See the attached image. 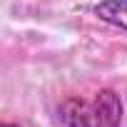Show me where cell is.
Masks as SVG:
<instances>
[{
    "instance_id": "6da1fadb",
    "label": "cell",
    "mask_w": 127,
    "mask_h": 127,
    "mask_svg": "<svg viewBox=\"0 0 127 127\" xmlns=\"http://www.w3.org/2000/svg\"><path fill=\"white\" fill-rule=\"evenodd\" d=\"M60 117L67 127H120L122 102L115 90H100L92 102L67 100L60 107Z\"/></svg>"
},
{
    "instance_id": "7a4b0ae2",
    "label": "cell",
    "mask_w": 127,
    "mask_h": 127,
    "mask_svg": "<svg viewBox=\"0 0 127 127\" xmlns=\"http://www.w3.org/2000/svg\"><path fill=\"white\" fill-rule=\"evenodd\" d=\"M95 15L120 30H127V0H102L95 5Z\"/></svg>"
},
{
    "instance_id": "3957f363",
    "label": "cell",
    "mask_w": 127,
    "mask_h": 127,
    "mask_svg": "<svg viewBox=\"0 0 127 127\" xmlns=\"http://www.w3.org/2000/svg\"><path fill=\"white\" fill-rule=\"evenodd\" d=\"M3 127H18V125H3Z\"/></svg>"
}]
</instances>
